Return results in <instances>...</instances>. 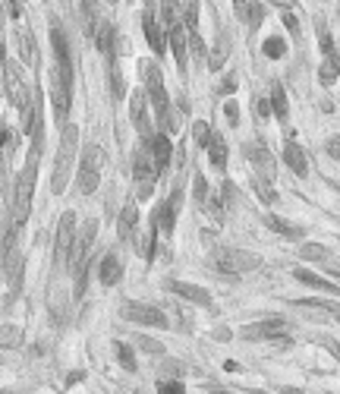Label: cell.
Wrapping results in <instances>:
<instances>
[{
  "label": "cell",
  "instance_id": "30bf717a",
  "mask_svg": "<svg viewBox=\"0 0 340 394\" xmlns=\"http://www.w3.org/2000/svg\"><path fill=\"white\" fill-rule=\"evenodd\" d=\"M3 82H7V95H10V101H13V107L25 117V114H29V107H32V98H29V89H25L19 67L7 63V67H3Z\"/></svg>",
  "mask_w": 340,
  "mask_h": 394
},
{
  "label": "cell",
  "instance_id": "44dd1931",
  "mask_svg": "<svg viewBox=\"0 0 340 394\" xmlns=\"http://www.w3.org/2000/svg\"><path fill=\"white\" fill-rule=\"evenodd\" d=\"M293 278H296V281H303L306 287H315V290H325V293H334V297H340V287H337V284H331L328 278H318L315 271H309V268H293Z\"/></svg>",
  "mask_w": 340,
  "mask_h": 394
},
{
  "label": "cell",
  "instance_id": "ba28073f",
  "mask_svg": "<svg viewBox=\"0 0 340 394\" xmlns=\"http://www.w3.org/2000/svg\"><path fill=\"white\" fill-rule=\"evenodd\" d=\"M287 319L284 315H271V319H262V322H252V325L240 328V338L246 341H277V338L287 335Z\"/></svg>",
  "mask_w": 340,
  "mask_h": 394
},
{
  "label": "cell",
  "instance_id": "ac0fdd59",
  "mask_svg": "<svg viewBox=\"0 0 340 394\" xmlns=\"http://www.w3.org/2000/svg\"><path fill=\"white\" fill-rule=\"evenodd\" d=\"M98 278H101L104 287H114V284H120V278H123V262H120L117 253H107L101 259V265H98Z\"/></svg>",
  "mask_w": 340,
  "mask_h": 394
},
{
  "label": "cell",
  "instance_id": "cb8c5ba5",
  "mask_svg": "<svg viewBox=\"0 0 340 394\" xmlns=\"http://www.w3.org/2000/svg\"><path fill=\"white\" fill-rule=\"evenodd\" d=\"M95 41H98V51L107 54V57L114 60V54H117V32H114V25H111V23H98Z\"/></svg>",
  "mask_w": 340,
  "mask_h": 394
},
{
  "label": "cell",
  "instance_id": "681fc988",
  "mask_svg": "<svg viewBox=\"0 0 340 394\" xmlns=\"http://www.w3.org/2000/svg\"><path fill=\"white\" fill-rule=\"evenodd\" d=\"M325 149H328V155H331L334 161H340V136H334V139H328V145H325Z\"/></svg>",
  "mask_w": 340,
  "mask_h": 394
},
{
  "label": "cell",
  "instance_id": "83f0119b",
  "mask_svg": "<svg viewBox=\"0 0 340 394\" xmlns=\"http://www.w3.org/2000/svg\"><path fill=\"white\" fill-rule=\"evenodd\" d=\"M337 76H340V51H331L325 57V63H321V70H318V79H321V85H334Z\"/></svg>",
  "mask_w": 340,
  "mask_h": 394
},
{
  "label": "cell",
  "instance_id": "ffe728a7",
  "mask_svg": "<svg viewBox=\"0 0 340 394\" xmlns=\"http://www.w3.org/2000/svg\"><path fill=\"white\" fill-rule=\"evenodd\" d=\"M136 224H139V209H136V202H126L123 211H120V224H117V234L123 243H129L136 234Z\"/></svg>",
  "mask_w": 340,
  "mask_h": 394
},
{
  "label": "cell",
  "instance_id": "484cf974",
  "mask_svg": "<svg viewBox=\"0 0 340 394\" xmlns=\"http://www.w3.org/2000/svg\"><path fill=\"white\" fill-rule=\"evenodd\" d=\"M208 158H211V164L217 171H224V164H227V142H224L221 133H211V139H208Z\"/></svg>",
  "mask_w": 340,
  "mask_h": 394
},
{
  "label": "cell",
  "instance_id": "7402d4cb",
  "mask_svg": "<svg viewBox=\"0 0 340 394\" xmlns=\"http://www.w3.org/2000/svg\"><path fill=\"white\" fill-rule=\"evenodd\" d=\"M284 164H287L290 171L296 177H306L309 174V161H306V152L296 145V142H287V149H284Z\"/></svg>",
  "mask_w": 340,
  "mask_h": 394
},
{
  "label": "cell",
  "instance_id": "f35d334b",
  "mask_svg": "<svg viewBox=\"0 0 340 394\" xmlns=\"http://www.w3.org/2000/svg\"><path fill=\"white\" fill-rule=\"evenodd\" d=\"M211 133H215V129L208 127L205 120H195V123H193V136H195V142H199L202 149H208V139H211Z\"/></svg>",
  "mask_w": 340,
  "mask_h": 394
},
{
  "label": "cell",
  "instance_id": "60d3db41",
  "mask_svg": "<svg viewBox=\"0 0 340 394\" xmlns=\"http://www.w3.org/2000/svg\"><path fill=\"white\" fill-rule=\"evenodd\" d=\"M111 92H114V98H123L126 95V85H123V73L117 70V63L111 67Z\"/></svg>",
  "mask_w": 340,
  "mask_h": 394
},
{
  "label": "cell",
  "instance_id": "bcb514c9",
  "mask_svg": "<svg viewBox=\"0 0 340 394\" xmlns=\"http://www.w3.org/2000/svg\"><path fill=\"white\" fill-rule=\"evenodd\" d=\"M281 13H284V23H287L290 35H299V32H296V29H299V25H296V16L290 13V3H284V7H281Z\"/></svg>",
  "mask_w": 340,
  "mask_h": 394
},
{
  "label": "cell",
  "instance_id": "7a4b0ae2",
  "mask_svg": "<svg viewBox=\"0 0 340 394\" xmlns=\"http://www.w3.org/2000/svg\"><path fill=\"white\" fill-rule=\"evenodd\" d=\"M35 177H38V149L29 152V161L16 177V196H13V224L16 231L29 221L32 211V193H35Z\"/></svg>",
  "mask_w": 340,
  "mask_h": 394
},
{
  "label": "cell",
  "instance_id": "9c48e42d",
  "mask_svg": "<svg viewBox=\"0 0 340 394\" xmlns=\"http://www.w3.org/2000/svg\"><path fill=\"white\" fill-rule=\"evenodd\" d=\"M73 243H76V215L73 211H63L57 224V240H54V259L60 265H70V253H73Z\"/></svg>",
  "mask_w": 340,
  "mask_h": 394
},
{
  "label": "cell",
  "instance_id": "e0dca14e",
  "mask_svg": "<svg viewBox=\"0 0 340 394\" xmlns=\"http://www.w3.org/2000/svg\"><path fill=\"white\" fill-rule=\"evenodd\" d=\"M145 145H148V155H151V161L158 164V171H167V164H170V155H173V149H170V139L164 133H158V136H151V139H145Z\"/></svg>",
  "mask_w": 340,
  "mask_h": 394
},
{
  "label": "cell",
  "instance_id": "8d00e7d4",
  "mask_svg": "<svg viewBox=\"0 0 340 394\" xmlns=\"http://www.w3.org/2000/svg\"><path fill=\"white\" fill-rule=\"evenodd\" d=\"M252 186H255V196H259L265 205H274V202H277V193L271 189V183H268V180H259V177H255V183H252Z\"/></svg>",
  "mask_w": 340,
  "mask_h": 394
},
{
  "label": "cell",
  "instance_id": "9a60e30c",
  "mask_svg": "<svg viewBox=\"0 0 340 394\" xmlns=\"http://www.w3.org/2000/svg\"><path fill=\"white\" fill-rule=\"evenodd\" d=\"M167 290L170 293H177V297H183V300H189V303H195V306H211V293H208L205 287H199V284L167 281Z\"/></svg>",
  "mask_w": 340,
  "mask_h": 394
},
{
  "label": "cell",
  "instance_id": "7dc6e473",
  "mask_svg": "<svg viewBox=\"0 0 340 394\" xmlns=\"http://www.w3.org/2000/svg\"><path fill=\"white\" fill-rule=\"evenodd\" d=\"M268 114H271V101H265V98H255V120H265Z\"/></svg>",
  "mask_w": 340,
  "mask_h": 394
},
{
  "label": "cell",
  "instance_id": "d4e9b609",
  "mask_svg": "<svg viewBox=\"0 0 340 394\" xmlns=\"http://www.w3.org/2000/svg\"><path fill=\"white\" fill-rule=\"evenodd\" d=\"M237 7V16L240 19H246V23L252 25V29H259L262 19H265V7L262 3H249V0H240V3H233Z\"/></svg>",
  "mask_w": 340,
  "mask_h": 394
},
{
  "label": "cell",
  "instance_id": "2e32d148",
  "mask_svg": "<svg viewBox=\"0 0 340 394\" xmlns=\"http://www.w3.org/2000/svg\"><path fill=\"white\" fill-rule=\"evenodd\" d=\"M129 117L139 127L142 139H151V123H148V107H145V92H133L129 98Z\"/></svg>",
  "mask_w": 340,
  "mask_h": 394
},
{
  "label": "cell",
  "instance_id": "6da1fadb",
  "mask_svg": "<svg viewBox=\"0 0 340 394\" xmlns=\"http://www.w3.org/2000/svg\"><path fill=\"white\" fill-rule=\"evenodd\" d=\"M95 231H98V221L82 224V231L76 234L73 253H70V271H73V297L76 300L85 293V281H89V253H92V243H95Z\"/></svg>",
  "mask_w": 340,
  "mask_h": 394
},
{
  "label": "cell",
  "instance_id": "e575fe53",
  "mask_svg": "<svg viewBox=\"0 0 340 394\" xmlns=\"http://www.w3.org/2000/svg\"><path fill=\"white\" fill-rule=\"evenodd\" d=\"M19 51H23L25 63H32V67H35V63H38V51H35V41L29 38V32H25V29H19Z\"/></svg>",
  "mask_w": 340,
  "mask_h": 394
},
{
  "label": "cell",
  "instance_id": "836d02e7",
  "mask_svg": "<svg viewBox=\"0 0 340 394\" xmlns=\"http://www.w3.org/2000/svg\"><path fill=\"white\" fill-rule=\"evenodd\" d=\"M0 347H23V331L16 325H0Z\"/></svg>",
  "mask_w": 340,
  "mask_h": 394
},
{
  "label": "cell",
  "instance_id": "9f6ffc18",
  "mask_svg": "<svg viewBox=\"0 0 340 394\" xmlns=\"http://www.w3.org/2000/svg\"><path fill=\"white\" fill-rule=\"evenodd\" d=\"M211 394H230V391H211Z\"/></svg>",
  "mask_w": 340,
  "mask_h": 394
},
{
  "label": "cell",
  "instance_id": "db71d44e",
  "mask_svg": "<svg viewBox=\"0 0 340 394\" xmlns=\"http://www.w3.org/2000/svg\"><path fill=\"white\" fill-rule=\"evenodd\" d=\"M0 63L7 67V48H3V41H0Z\"/></svg>",
  "mask_w": 340,
  "mask_h": 394
},
{
  "label": "cell",
  "instance_id": "d590c367",
  "mask_svg": "<svg viewBox=\"0 0 340 394\" xmlns=\"http://www.w3.org/2000/svg\"><path fill=\"white\" fill-rule=\"evenodd\" d=\"M114 350H117V360H120V366H123V369H129V372H136V353H133V350H129V344L117 341V344H114Z\"/></svg>",
  "mask_w": 340,
  "mask_h": 394
},
{
  "label": "cell",
  "instance_id": "52a82bcc",
  "mask_svg": "<svg viewBox=\"0 0 340 394\" xmlns=\"http://www.w3.org/2000/svg\"><path fill=\"white\" fill-rule=\"evenodd\" d=\"M120 315H123L126 322H136V325L167 328V315H164V309H158V306H151V303H136V300H126V303L120 306Z\"/></svg>",
  "mask_w": 340,
  "mask_h": 394
},
{
  "label": "cell",
  "instance_id": "d6a6232c",
  "mask_svg": "<svg viewBox=\"0 0 340 394\" xmlns=\"http://www.w3.org/2000/svg\"><path fill=\"white\" fill-rule=\"evenodd\" d=\"M271 111L281 120H287V92H284V85H277V82H274V89H271Z\"/></svg>",
  "mask_w": 340,
  "mask_h": 394
},
{
  "label": "cell",
  "instance_id": "7c38bea8",
  "mask_svg": "<svg viewBox=\"0 0 340 394\" xmlns=\"http://www.w3.org/2000/svg\"><path fill=\"white\" fill-rule=\"evenodd\" d=\"M180 199H183V193H180V189H173V193H170L167 199H164L161 205L155 209V215H151V224H155L161 234L173 231V224H177V211H180Z\"/></svg>",
  "mask_w": 340,
  "mask_h": 394
},
{
  "label": "cell",
  "instance_id": "8fae6325",
  "mask_svg": "<svg viewBox=\"0 0 340 394\" xmlns=\"http://www.w3.org/2000/svg\"><path fill=\"white\" fill-rule=\"evenodd\" d=\"M47 92H51V107H54V117H57V123H67L70 117V85L63 79H60L57 70H51V79H47Z\"/></svg>",
  "mask_w": 340,
  "mask_h": 394
},
{
  "label": "cell",
  "instance_id": "f546056e",
  "mask_svg": "<svg viewBox=\"0 0 340 394\" xmlns=\"http://www.w3.org/2000/svg\"><path fill=\"white\" fill-rule=\"evenodd\" d=\"M208 57H211V60H208V67H211V70H221L224 63H227V57H230V38L224 35V32H221V38H217L215 51L208 54Z\"/></svg>",
  "mask_w": 340,
  "mask_h": 394
},
{
  "label": "cell",
  "instance_id": "8992f818",
  "mask_svg": "<svg viewBox=\"0 0 340 394\" xmlns=\"http://www.w3.org/2000/svg\"><path fill=\"white\" fill-rule=\"evenodd\" d=\"M101 164H104V152L98 149V145H89V149L82 152L79 174H76L82 196H92L98 189V183H101Z\"/></svg>",
  "mask_w": 340,
  "mask_h": 394
},
{
  "label": "cell",
  "instance_id": "1f68e13d",
  "mask_svg": "<svg viewBox=\"0 0 340 394\" xmlns=\"http://www.w3.org/2000/svg\"><path fill=\"white\" fill-rule=\"evenodd\" d=\"M262 54H265V57H271V60H281V57H287V41H284L281 35H271V38H265V45H262Z\"/></svg>",
  "mask_w": 340,
  "mask_h": 394
},
{
  "label": "cell",
  "instance_id": "f5cc1de1",
  "mask_svg": "<svg viewBox=\"0 0 340 394\" xmlns=\"http://www.w3.org/2000/svg\"><path fill=\"white\" fill-rule=\"evenodd\" d=\"M7 133H10V129L3 127V120H0V145H7Z\"/></svg>",
  "mask_w": 340,
  "mask_h": 394
},
{
  "label": "cell",
  "instance_id": "f907efd6",
  "mask_svg": "<svg viewBox=\"0 0 340 394\" xmlns=\"http://www.w3.org/2000/svg\"><path fill=\"white\" fill-rule=\"evenodd\" d=\"M139 344L148 350V353H164V347H161V344H158V341H151V338H142Z\"/></svg>",
  "mask_w": 340,
  "mask_h": 394
},
{
  "label": "cell",
  "instance_id": "d6986e66",
  "mask_svg": "<svg viewBox=\"0 0 340 394\" xmlns=\"http://www.w3.org/2000/svg\"><path fill=\"white\" fill-rule=\"evenodd\" d=\"M158 164L151 161V155L148 152H136V158H133V177L139 180V183H151V180L158 177Z\"/></svg>",
  "mask_w": 340,
  "mask_h": 394
},
{
  "label": "cell",
  "instance_id": "ab89813d",
  "mask_svg": "<svg viewBox=\"0 0 340 394\" xmlns=\"http://www.w3.org/2000/svg\"><path fill=\"white\" fill-rule=\"evenodd\" d=\"M189 35V48H193V54L199 60H208V48H205V41H202V35L199 32H186Z\"/></svg>",
  "mask_w": 340,
  "mask_h": 394
},
{
  "label": "cell",
  "instance_id": "11a10c76",
  "mask_svg": "<svg viewBox=\"0 0 340 394\" xmlns=\"http://www.w3.org/2000/svg\"><path fill=\"white\" fill-rule=\"evenodd\" d=\"M284 394H303V391H299V388H293V385H287V388H284Z\"/></svg>",
  "mask_w": 340,
  "mask_h": 394
},
{
  "label": "cell",
  "instance_id": "f6af8a7d",
  "mask_svg": "<svg viewBox=\"0 0 340 394\" xmlns=\"http://www.w3.org/2000/svg\"><path fill=\"white\" fill-rule=\"evenodd\" d=\"M224 117L237 127V123H240V105H237V101H227V105H224Z\"/></svg>",
  "mask_w": 340,
  "mask_h": 394
},
{
  "label": "cell",
  "instance_id": "ee69618b",
  "mask_svg": "<svg viewBox=\"0 0 340 394\" xmlns=\"http://www.w3.org/2000/svg\"><path fill=\"white\" fill-rule=\"evenodd\" d=\"M158 394H186L180 382H158Z\"/></svg>",
  "mask_w": 340,
  "mask_h": 394
},
{
  "label": "cell",
  "instance_id": "74e56055",
  "mask_svg": "<svg viewBox=\"0 0 340 394\" xmlns=\"http://www.w3.org/2000/svg\"><path fill=\"white\" fill-rule=\"evenodd\" d=\"M193 196H195V205H199V209H205V202H208V196H211V193H208V180L205 177H202V174H195V180H193Z\"/></svg>",
  "mask_w": 340,
  "mask_h": 394
},
{
  "label": "cell",
  "instance_id": "5bb4252c",
  "mask_svg": "<svg viewBox=\"0 0 340 394\" xmlns=\"http://www.w3.org/2000/svg\"><path fill=\"white\" fill-rule=\"evenodd\" d=\"M142 29H145V41L151 45V51L161 57L164 48H167V35H164V25L158 23V16L151 7H145V13H142Z\"/></svg>",
  "mask_w": 340,
  "mask_h": 394
},
{
  "label": "cell",
  "instance_id": "5b68a950",
  "mask_svg": "<svg viewBox=\"0 0 340 394\" xmlns=\"http://www.w3.org/2000/svg\"><path fill=\"white\" fill-rule=\"evenodd\" d=\"M215 265L224 275H243V271L262 268V256L249 253V249H237V246H221V249H215Z\"/></svg>",
  "mask_w": 340,
  "mask_h": 394
},
{
  "label": "cell",
  "instance_id": "4316f807",
  "mask_svg": "<svg viewBox=\"0 0 340 394\" xmlns=\"http://www.w3.org/2000/svg\"><path fill=\"white\" fill-rule=\"evenodd\" d=\"M265 224L271 227V231H277V234H284V237H290V240H299L303 237V227L299 224H293V221H284V218H277V215H268L265 218Z\"/></svg>",
  "mask_w": 340,
  "mask_h": 394
},
{
  "label": "cell",
  "instance_id": "f1b7e54d",
  "mask_svg": "<svg viewBox=\"0 0 340 394\" xmlns=\"http://www.w3.org/2000/svg\"><path fill=\"white\" fill-rule=\"evenodd\" d=\"M296 306H303V309H315V313H321L325 319H337L340 322V306L337 303H325V300H296Z\"/></svg>",
  "mask_w": 340,
  "mask_h": 394
},
{
  "label": "cell",
  "instance_id": "277c9868",
  "mask_svg": "<svg viewBox=\"0 0 340 394\" xmlns=\"http://www.w3.org/2000/svg\"><path fill=\"white\" fill-rule=\"evenodd\" d=\"M145 92L151 98V105H155L158 123L170 133L173 129V123H170V98H167V89H164V76L158 63H145Z\"/></svg>",
  "mask_w": 340,
  "mask_h": 394
},
{
  "label": "cell",
  "instance_id": "4dcf8cb0",
  "mask_svg": "<svg viewBox=\"0 0 340 394\" xmlns=\"http://www.w3.org/2000/svg\"><path fill=\"white\" fill-rule=\"evenodd\" d=\"M303 259H309V262H321V265H331L334 253L328 249V246H321V243H306V246H303Z\"/></svg>",
  "mask_w": 340,
  "mask_h": 394
},
{
  "label": "cell",
  "instance_id": "3957f363",
  "mask_svg": "<svg viewBox=\"0 0 340 394\" xmlns=\"http://www.w3.org/2000/svg\"><path fill=\"white\" fill-rule=\"evenodd\" d=\"M76 145H79V129L76 127H63L60 136V149H57V164H54V177H51V189L54 193H63L70 183V171H73V158H76Z\"/></svg>",
  "mask_w": 340,
  "mask_h": 394
},
{
  "label": "cell",
  "instance_id": "816d5d0a",
  "mask_svg": "<svg viewBox=\"0 0 340 394\" xmlns=\"http://www.w3.org/2000/svg\"><path fill=\"white\" fill-rule=\"evenodd\" d=\"M325 350L331 353V357H337V360H340V344H337V341H325Z\"/></svg>",
  "mask_w": 340,
  "mask_h": 394
},
{
  "label": "cell",
  "instance_id": "7bdbcfd3",
  "mask_svg": "<svg viewBox=\"0 0 340 394\" xmlns=\"http://www.w3.org/2000/svg\"><path fill=\"white\" fill-rule=\"evenodd\" d=\"M205 209L211 211V215L217 218V221H224V199H217V196H208V202H205Z\"/></svg>",
  "mask_w": 340,
  "mask_h": 394
},
{
  "label": "cell",
  "instance_id": "b9f144b4",
  "mask_svg": "<svg viewBox=\"0 0 340 394\" xmlns=\"http://www.w3.org/2000/svg\"><path fill=\"white\" fill-rule=\"evenodd\" d=\"M186 32H195V25H199V3H186Z\"/></svg>",
  "mask_w": 340,
  "mask_h": 394
},
{
  "label": "cell",
  "instance_id": "4fadbf2b",
  "mask_svg": "<svg viewBox=\"0 0 340 394\" xmlns=\"http://www.w3.org/2000/svg\"><path fill=\"white\" fill-rule=\"evenodd\" d=\"M246 158H249L252 171L259 174V180H268V183H271V180H274V167H277L274 158H271V152H268L265 145H255V142H252V145H246Z\"/></svg>",
  "mask_w": 340,
  "mask_h": 394
},
{
  "label": "cell",
  "instance_id": "603a6c76",
  "mask_svg": "<svg viewBox=\"0 0 340 394\" xmlns=\"http://www.w3.org/2000/svg\"><path fill=\"white\" fill-rule=\"evenodd\" d=\"M170 48H173V57H177V70L186 76V32H183V25H170Z\"/></svg>",
  "mask_w": 340,
  "mask_h": 394
},
{
  "label": "cell",
  "instance_id": "c3c4849f",
  "mask_svg": "<svg viewBox=\"0 0 340 394\" xmlns=\"http://www.w3.org/2000/svg\"><path fill=\"white\" fill-rule=\"evenodd\" d=\"M237 76H224L221 79V85H217V92H224V95H227V92H237Z\"/></svg>",
  "mask_w": 340,
  "mask_h": 394
}]
</instances>
